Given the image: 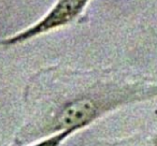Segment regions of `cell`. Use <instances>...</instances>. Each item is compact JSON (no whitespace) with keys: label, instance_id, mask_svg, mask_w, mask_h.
<instances>
[{"label":"cell","instance_id":"obj_4","mask_svg":"<svg viewBox=\"0 0 157 146\" xmlns=\"http://www.w3.org/2000/svg\"><path fill=\"white\" fill-rule=\"evenodd\" d=\"M156 143H157V141H156Z\"/></svg>","mask_w":157,"mask_h":146},{"label":"cell","instance_id":"obj_2","mask_svg":"<svg viewBox=\"0 0 157 146\" xmlns=\"http://www.w3.org/2000/svg\"><path fill=\"white\" fill-rule=\"evenodd\" d=\"M98 114V107L87 98L70 102L63 107L57 117L59 128L78 129L92 122Z\"/></svg>","mask_w":157,"mask_h":146},{"label":"cell","instance_id":"obj_3","mask_svg":"<svg viewBox=\"0 0 157 146\" xmlns=\"http://www.w3.org/2000/svg\"><path fill=\"white\" fill-rule=\"evenodd\" d=\"M73 131H75V129H66L60 134L55 135V137H51V139L46 140V141H44V142H41L40 144L35 145V146H58L59 144H60V142L63 141V140H65L66 137H67L70 133L73 132Z\"/></svg>","mask_w":157,"mask_h":146},{"label":"cell","instance_id":"obj_1","mask_svg":"<svg viewBox=\"0 0 157 146\" xmlns=\"http://www.w3.org/2000/svg\"><path fill=\"white\" fill-rule=\"evenodd\" d=\"M88 2L90 0H58L42 20L22 32L5 40L2 44L11 45L21 43L53 29L66 26L83 12Z\"/></svg>","mask_w":157,"mask_h":146}]
</instances>
